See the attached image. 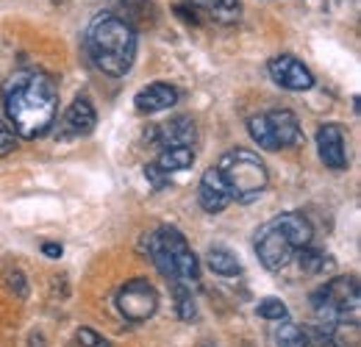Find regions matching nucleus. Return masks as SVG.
I'll list each match as a JSON object with an SVG mask.
<instances>
[{
  "mask_svg": "<svg viewBox=\"0 0 361 347\" xmlns=\"http://www.w3.org/2000/svg\"><path fill=\"white\" fill-rule=\"evenodd\" d=\"M3 109L11 128L25 139H37L53 128L59 114L56 81L42 70H20L3 84Z\"/></svg>",
  "mask_w": 361,
  "mask_h": 347,
  "instance_id": "f257e3e1",
  "label": "nucleus"
},
{
  "mask_svg": "<svg viewBox=\"0 0 361 347\" xmlns=\"http://www.w3.org/2000/svg\"><path fill=\"white\" fill-rule=\"evenodd\" d=\"M87 50L100 73L123 78L134 67L136 31L111 11H100L87 28Z\"/></svg>",
  "mask_w": 361,
  "mask_h": 347,
  "instance_id": "f03ea898",
  "label": "nucleus"
},
{
  "mask_svg": "<svg viewBox=\"0 0 361 347\" xmlns=\"http://www.w3.org/2000/svg\"><path fill=\"white\" fill-rule=\"evenodd\" d=\"M147 256L167 281H173V286L192 289L197 284L200 264H197V256L192 253L189 242L183 239L178 228L164 225L156 233H150L147 236Z\"/></svg>",
  "mask_w": 361,
  "mask_h": 347,
  "instance_id": "7ed1b4c3",
  "label": "nucleus"
},
{
  "mask_svg": "<svg viewBox=\"0 0 361 347\" xmlns=\"http://www.w3.org/2000/svg\"><path fill=\"white\" fill-rule=\"evenodd\" d=\"M217 170L226 178L233 200H242V203L259 197V195L267 189V183H270V175H267L264 162H262L256 153L245 150V147L228 150L226 156L220 159Z\"/></svg>",
  "mask_w": 361,
  "mask_h": 347,
  "instance_id": "20e7f679",
  "label": "nucleus"
},
{
  "mask_svg": "<svg viewBox=\"0 0 361 347\" xmlns=\"http://www.w3.org/2000/svg\"><path fill=\"white\" fill-rule=\"evenodd\" d=\"M319 325H334L342 319L359 322V284L356 278H334L312 295Z\"/></svg>",
  "mask_w": 361,
  "mask_h": 347,
  "instance_id": "39448f33",
  "label": "nucleus"
},
{
  "mask_svg": "<svg viewBox=\"0 0 361 347\" xmlns=\"http://www.w3.org/2000/svg\"><path fill=\"white\" fill-rule=\"evenodd\" d=\"M117 308H120V314H123L126 319H131V322H145V319H150V317L156 314V308H159V295H156V289H153L145 278H134V281H128V284L117 292Z\"/></svg>",
  "mask_w": 361,
  "mask_h": 347,
  "instance_id": "423d86ee",
  "label": "nucleus"
},
{
  "mask_svg": "<svg viewBox=\"0 0 361 347\" xmlns=\"http://www.w3.org/2000/svg\"><path fill=\"white\" fill-rule=\"evenodd\" d=\"M256 253H259V261L267 267V269H283L289 261L295 259V248L292 242L278 231L275 222H267L256 231Z\"/></svg>",
  "mask_w": 361,
  "mask_h": 347,
  "instance_id": "0eeeda50",
  "label": "nucleus"
},
{
  "mask_svg": "<svg viewBox=\"0 0 361 347\" xmlns=\"http://www.w3.org/2000/svg\"><path fill=\"white\" fill-rule=\"evenodd\" d=\"M270 75L278 87L289 89V92H306L314 87L312 70L295 56H275L270 61Z\"/></svg>",
  "mask_w": 361,
  "mask_h": 347,
  "instance_id": "6e6552de",
  "label": "nucleus"
},
{
  "mask_svg": "<svg viewBox=\"0 0 361 347\" xmlns=\"http://www.w3.org/2000/svg\"><path fill=\"white\" fill-rule=\"evenodd\" d=\"M264 126L270 133V145L272 150H281V147H295L303 142V133H300V123L292 111L286 109H275L264 114Z\"/></svg>",
  "mask_w": 361,
  "mask_h": 347,
  "instance_id": "1a4fd4ad",
  "label": "nucleus"
},
{
  "mask_svg": "<svg viewBox=\"0 0 361 347\" xmlns=\"http://www.w3.org/2000/svg\"><path fill=\"white\" fill-rule=\"evenodd\" d=\"M197 200H200L203 212H209V214H220V212H226L228 206H231L233 195H231L226 178L220 175L217 167H212V170L203 173L200 189H197Z\"/></svg>",
  "mask_w": 361,
  "mask_h": 347,
  "instance_id": "9d476101",
  "label": "nucleus"
},
{
  "mask_svg": "<svg viewBox=\"0 0 361 347\" xmlns=\"http://www.w3.org/2000/svg\"><path fill=\"white\" fill-rule=\"evenodd\" d=\"M317 150L325 167L331 170H345L348 167V150H345V136L342 128L334 123H325L317 128Z\"/></svg>",
  "mask_w": 361,
  "mask_h": 347,
  "instance_id": "9b49d317",
  "label": "nucleus"
},
{
  "mask_svg": "<svg viewBox=\"0 0 361 347\" xmlns=\"http://www.w3.org/2000/svg\"><path fill=\"white\" fill-rule=\"evenodd\" d=\"M178 89L173 84H164V81H156L150 87H145L142 92H136L134 103L142 114H156V111H164L170 106L178 103Z\"/></svg>",
  "mask_w": 361,
  "mask_h": 347,
  "instance_id": "f8f14e48",
  "label": "nucleus"
},
{
  "mask_svg": "<svg viewBox=\"0 0 361 347\" xmlns=\"http://www.w3.org/2000/svg\"><path fill=\"white\" fill-rule=\"evenodd\" d=\"M186 8H192L200 17H209L214 23H223V25H231L239 20L242 14V3L239 0H180Z\"/></svg>",
  "mask_w": 361,
  "mask_h": 347,
  "instance_id": "ddd939ff",
  "label": "nucleus"
},
{
  "mask_svg": "<svg viewBox=\"0 0 361 347\" xmlns=\"http://www.w3.org/2000/svg\"><path fill=\"white\" fill-rule=\"evenodd\" d=\"M195 136H197V130L189 117H176L167 126H156L150 130V139L161 142V147H192Z\"/></svg>",
  "mask_w": 361,
  "mask_h": 347,
  "instance_id": "4468645a",
  "label": "nucleus"
},
{
  "mask_svg": "<svg viewBox=\"0 0 361 347\" xmlns=\"http://www.w3.org/2000/svg\"><path fill=\"white\" fill-rule=\"evenodd\" d=\"M97 126V114H94V109H92V103L87 97H78L70 109H67V114H64V120H61V133L64 136H90L92 130Z\"/></svg>",
  "mask_w": 361,
  "mask_h": 347,
  "instance_id": "2eb2a0df",
  "label": "nucleus"
},
{
  "mask_svg": "<svg viewBox=\"0 0 361 347\" xmlns=\"http://www.w3.org/2000/svg\"><path fill=\"white\" fill-rule=\"evenodd\" d=\"M272 222H275L278 231L292 242L295 250L312 245V239H314V228H312V222L303 217V214H298V212H283V214L272 217Z\"/></svg>",
  "mask_w": 361,
  "mask_h": 347,
  "instance_id": "dca6fc26",
  "label": "nucleus"
},
{
  "mask_svg": "<svg viewBox=\"0 0 361 347\" xmlns=\"http://www.w3.org/2000/svg\"><path fill=\"white\" fill-rule=\"evenodd\" d=\"M114 6H117V11H111V14L120 17L123 23H128L131 28H134V23L136 25L153 23V14H156L153 0H114Z\"/></svg>",
  "mask_w": 361,
  "mask_h": 347,
  "instance_id": "f3484780",
  "label": "nucleus"
},
{
  "mask_svg": "<svg viewBox=\"0 0 361 347\" xmlns=\"http://www.w3.org/2000/svg\"><path fill=\"white\" fill-rule=\"evenodd\" d=\"M192 162H195V153H192V147H164L153 164H156L161 173L170 175V173H178V170H186V167H192Z\"/></svg>",
  "mask_w": 361,
  "mask_h": 347,
  "instance_id": "a211bd4d",
  "label": "nucleus"
},
{
  "mask_svg": "<svg viewBox=\"0 0 361 347\" xmlns=\"http://www.w3.org/2000/svg\"><path fill=\"white\" fill-rule=\"evenodd\" d=\"M206 261H209L212 272H217V275H223V278H233V275L242 272L239 259H236L231 250H226V248H212V250L206 253Z\"/></svg>",
  "mask_w": 361,
  "mask_h": 347,
  "instance_id": "6ab92c4d",
  "label": "nucleus"
},
{
  "mask_svg": "<svg viewBox=\"0 0 361 347\" xmlns=\"http://www.w3.org/2000/svg\"><path fill=\"white\" fill-rule=\"evenodd\" d=\"M275 345L278 347H312V339L309 334L295 325V322H281V328H275Z\"/></svg>",
  "mask_w": 361,
  "mask_h": 347,
  "instance_id": "aec40b11",
  "label": "nucleus"
},
{
  "mask_svg": "<svg viewBox=\"0 0 361 347\" xmlns=\"http://www.w3.org/2000/svg\"><path fill=\"white\" fill-rule=\"evenodd\" d=\"M298 261H300V269H306V272H312V275H317V272H325L334 261H331V256L325 253V250H317V248H312V245H306V248H300L298 253Z\"/></svg>",
  "mask_w": 361,
  "mask_h": 347,
  "instance_id": "412c9836",
  "label": "nucleus"
},
{
  "mask_svg": "<svg viewBox=\"0 0 361 347\" xmlns=\"http://www.w3.org/2000/svg\"><path fill=\"white\" fill-rule=\"evenodd\" d=\"M259 317L272 319V322H283L289 317V308L278 298H264V300H259Z\"/></svg>",
  "mask_w": 361,
  "mask_h": 347,
  "instance_id": "4be33fe9",
  "label": "nucleus"
},
{
  "mask_svg": "<svg viewBox=\"0 0 361 347\" xmlns=\"http://www.w3.org/2000/svg\"><path fill=\"white\" fill-rule=\"evenodd\" d=\"M173 289H176L178 317H180V319H195L197 308H195V298H192V289H186V286H173Z\"/></svg>",
  "mask_w": 361,
  "mask_h": 347,
  "instance_id": "5701e85b",
  "label": "nucleus"
},
{
  "mask_svg": "<svg viewBox=\"0 0 361 347\" xmlns=\"http://www.w3.org/2000/svg\"><path fill=\"white\" fill-rule=\"evenodd\" d=\"M14 150H17V136H14V130L0 120V156H8Z\"/></svg>",
  "mask_w": 361,
  "mask_h": 347,
  "instance_id": "b1692460",
  "label": "nucleus"
},
{
  "mask_svg": "<svg viewBox=\"0 0 361 347\" xmlns=\"http://www.w3.org/2000/svg\"><path fill=\"white\" fill-rule=\"evenodd\" d=\"M145 178L150 181V186H153V189H161V186H167V183H170V175L161 173L156 164H147V167H145Z\"/></svg>",
  "mask_w": 361,
  "mask_h": 347,
  "instance_id": "393cba45",
  "label": "nucleus"
},
{
  "mask_svg": "<svg viewBox=\"0 0 361 347\" xmlns=\"http://www.w3.org/2000/svg\"><path fill=\"white\" fill-rule=\"evenodd\" d=\"M78 342L81 347H109V342L103 336H97L92 328H78Z\"/></svg>",
  "mask_w": 361,
  "mask_h": 347,
  "instance_id": "a878e982",
  "label": "nucleus"
},
{
  "mask_svg": "<svg viewBox=\"0 0 361 347\" xmlns=\"http://www.w3.org/2000/svg\"><path fill=\"white\" fill-rule=\"evenodd\" d=\"M42 250H45V256H50V259H59L61 256V245H53V242L42 245Z\"/></svg>",
  "mask_w": 361,
  "mask_h": 347,
  "instance_id": "bb28decb",
  "label": "nucleus"
},
{
  "mask_svg": "<svg viewBox=\"0 0 361 347\" xmlns=\"http://www.w3.org/2000/svg\"><path fill=\"white\" fill-rule=\"evenodd\" d=\"M197 347H217V345H212V342H200Z\"/></svg>",
  "mask_w": 361,
  "mask_h": 347,
  "instance_id": "cd10ccee",
  "label": "nucleus"
}]
</instances>
